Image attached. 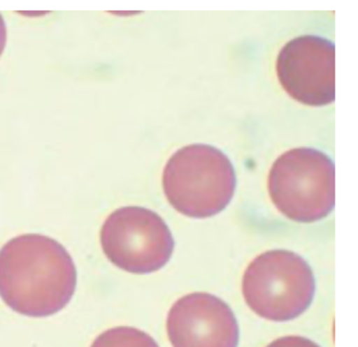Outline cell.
Returning <instances> with one entry per match:
<instances>
[{
	"label": "cell",
	"mask_w": 358,
	"mask_h": 347,
	"mask_svg": "<svg viewBox=\"0 0 358 347\" xmlns=\"http://www.w3.org/2000/svg\"><path fill=\"white\" fill-rule=\"evenodd\" d=\"M76 286L74 260L53 238L24 234L0 250V297L20 315L58 313L72 300Z\"/></svg>",
	"instance_id": "obj_1"
},
{
	"label": "cell",
	"mask_w": 358,
	"mask_h": 347,
	"mask_svg": "<svg viewBox=\"0 0 358 347\" xmlns=\"http://www.w3.org/2000/svg\"><path fill=\"white\" fill-rule=\"evenodd\" d=\"M236 187L231 161L221 150L205 144L178 150L163 171V190L169 204L194 219L219 214L229 205Z\"/></svg>",
	"instance_id": "obj_2"
},
{
	"label": "cell",
	"mask_w": 358,
	"mask_h": 347,
	"mask_svg": "<svg viewBox=\"0 0 358 347\" xmlns=\"http://www.w3.org/2000/svg\"><path fill=\"white\" fill-rule=\"evenodd\" d=\"M268 190L274 206L291 221H320L334 208V164L313 148L289 150L272 165Z\"/></svg>",
	"instance_id": "obj_3"
},
{
	"label": "cell",
	"mask_w": 358,
	"mask_h": 347,
	"mask_svg": "<svg viewBox=\"0 0 358 347\" xmlns=\"http://www.w3.org/2000/svg\"><path fill=\"white\" fill-rule=\"evenodd\" d=\"M243 296L255 313L270 321H290L313 300L315 279L307 261L287 250L257 256L245 271Z\"/></svg>",
	"instance_id": "obj_4"
},
{
	"label": "cell",
	"mask_w": 358,
	"mask_h": 347,
	"mask_svg": "<svg viewBox=\"0 0 358 347\" xmlns=\"http://www.w3.org/2000/svg\"><path fill=\"white\" fill-rule=\"evenodd\" d=\"M102 250L113 265L134 274L162 269L173 252L164 219L143 207H123L108 215L100 232Z\"/></svg>",
	"instance_id": "obj_5"
},
{
	"label": "cell",
	"mask_w": 358,
	"mask_h": 347,
	"mask_svg": "<svg viewBox=\"0 0 358 347\" xmlns=\"http://www.w3.org/2000/svg\"><path fill=\"white\" fill-rule=\"evenodd\" d=\"M276 73L282 89L299 103L324 106L335 100V45L328 39L303 35L278 54Z\"/></svg>",
	"instance_id": "obj_6"
},
{
	"label": "cell",
	"mask_w": 358,
	"mask_h": 347,
	"mask_svg": "<svg viewBox=\"0 0 358 347\" xmlns=\"http://www.w3.org/2000/svg\"><path fill=\"white\" fill-rule=\"evenodd\" d=\"M173 347H238L240 330L227 303L208 293L178 299L167 316Z\"/></svg>",
	"instance_id": "obj_7"
},
{
	"label": "cell",
	"mask_w": 358,
	"mask_h": 347,
	"mask_svg": "<svg viewBox=\"0 0 358 347\" xmlns=\"http://www.w3.org/2000/svg\"><path fill=\"white\" fill-rule=\"evenodd\" d=\"M91 347H160L146 332L131 327L118 326L106 330L97 337Z\"/></svg>",
	"instance_id": "obj_8"
},
{
	"label": "cell",
	"mask_w": 358,
	"mask_h": 347,
	"mask_svg": "<svg viewBox=\"0 0 358 347\" xmlns=\"http://www.w3.org/2000/svg\"><path fill=\"white\" fill-rule=\"evenodd\" d=\"M267 347H320L310 339L301 336H287L276 339Z\"/></svg>",
	"instance_id": "obj_9"
},
{
	"label": "cell",
	"mask_w": 358,
	"mask_h": 347,
	"mask_svg": "<svg viewBox=\"0 0 358 347\" xmlns=\"http://www.w3.org/2000/svg\"><path fill=\"white\" fill-rule=\"evenodd\" d=\"M6 45H7V27L3 16L0 15V56L3 54Z\"/></svg>",
	"instance_id": "obj_10"
}]
</instances>
